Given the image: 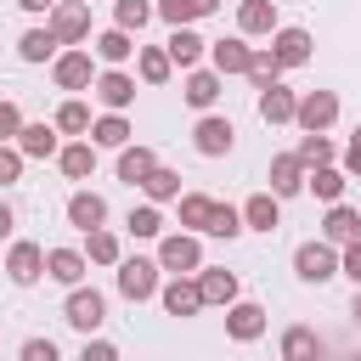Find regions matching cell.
<instances>
[{"instance_id":"obj_1","label":"cell","mask_w":361,"mask_h":361,"mask_svg":"<svg viewBox=\"0 0 361 361\" xmlns=\"http://www.w3.org/2000/svg\"><path fill=\"white\" fill-rule=\"evenodd\" d=\"M45 28H51L56 45H85L90 39V0H56Z\"/></svg>"},{"instance_id":"obj_2","label":"cell","mask_w":361,"mask_h":361,"mask_svg":"<svg viewBox=\"0 0 361 361\" xmlns=\"http://www.w3.org/2000/svg\"><path fill=\"white\" fill-rule=\"evenodd\" d=\"M333 118H338V96H333V90H305L299 107H293V124H299L305 135H327Z\"/></svg>"},{"instance_id":"obj_3","label":"cell","mask_w":361,"mask_h":361,"mask_svg":"<svg viewBox=\"0 0 361 361\" xmlns=\"http://www.w3.org/2000/svg\"><path fill=\"white\" fill-rule=\"evenodd\" d=\"M158 271H175V276L203 271V248H197V237H192V231H169V237H158Z\"/></svg>"},{"instance_id":"obj_4","label":"cell","mask_w":361,"mask_h":361,"mask_svg":"<svg viewBox=\"0 0 361 361\" xmlns=\"http://www.w3.org/2000/svg\"><path fill=\"white\" fill-rule=\"evenodd\" d=\"M293 271H299V282H333L338 276V248L333 243H299L293 248Z\"/></svg>"},{"instance_id":"obj_5","label":"cell","mask_w":361,"mask_h":361,"mask_svg":"<svg viewBox=\"0 0 361 361\" xmlns=\"http://www.w3.org/2000/svg\"><path fill=\"white\" fill-rule=\"evenodd\" d=\"M62 322H68V327H79V333L90 338V333L107 322V299H102L96 288H73V293H68V305H62Z\"/></svg>"},{"instance_id":"obj_6","label":"cell","mask_w":361,"mask_h":361,"mask_svg":"<svg viewBox=\"0 0 361 361\" xmlns=\"http://www.w3.org/2000/svg\"><path fill=\"white\" fill-rule=\"evenodd\" d=\"M118 293H124L130 305L152 299V293H158V259H118Z\"/></svg>"},{"instance_id":"obj_7","label":"cell","mask_w":361,"mask_h":361,"mask_svg":"<svg viewBox=\"0 0 361 361\" xmlns=\"http://www.w3.org/2000/svg\"><path fill=\"white\" fill-rule=\"evenodd\" d=\"M231 141H237V130H231V118H220V113H203L197 130H192V147H197L203 158H226Z\"/></svg>"},{"instance_id":"obj_8","label":"cell","mask_w":361,"mask_h":361,"mask_svg":"<svg viewBox=\"0 0 361 361\" xmlns=\"http://www.w3.org/2000/svg\"><path fill=\"white\" fill-rule=\"evenodd\" d=\"M51 79H56V90H90V85H96L90 51H62V56L51 62Z\"/></svg>"},{"instance_id":"obj_9","label":"cell","mask_w":361,"mask_h":361,"mask_svg":"<svg viewBox=\"0 0 361 361\" xmlns=\"http://www.w3.org/2000/svg\"><path fill=\"white\" fill-rule=\"evenodd\" d=\"M203 51H209V39L197 34V28H169V39H164V56H169V68H197L203 62Z\"/></svg>"},{"instance_id":"obj_10","label":"cell","mask_w":361,"mask_h":361,"mask_svg":"<svg viewBox=\"0 0 361 361\" xmlns=\"http://www.w3.org/2000/svg\"><path fill=\"white\" fill-rule=\"evenodd\" d=\"M6 276H11L17 288L39 282V276H45V248H39V243H11V254H6Z\"/></svg>"},{"instance_id":"obj_11","label":"cell","mask_w":361,"mask_h":361,"mask_svg":"<svg viewBox=\"0 0 361 361\" xmlns=\"http://www.w3.org/2000/svg\"><path fill=\"white\" fill-rule=\"evenodd\" d=\"M271 56H276V68H305L310 62V28H276Z\"/></svg>"},{"instance_id":"obj_12","label":"cell","mask_w":361,"mask_h":361,"mask_svg":"<svg viewBox=\"0 0 361 361\" xmlns=\"http://www.w3.org/2000/svg\"><path fill=\"white\" fill-rule=\"evenodd\" d=\"M248 56H254V45L237 34V39H209V68L226 79V73H248Z\"/></svg>"},{"instance_id":"obj_13","label":"cell","mask_w":361,"mask_h":361,"mask_svg":"<svg viewBox=\"0 0 361 361\" xmlns=\"http://www.w3.org/2000/svg\"><path fill=\"white\" fill-rule=\"evenodd\" d=\"M90 90H96V102H102L107 113H124V107L135 102V79H130V73H118V68L96 73V85H90Z\"/></svg>"},{"instance_id":"obj_14","label":"cell","mask_w":361,"mask_h":361,"mask_svg":"<svg viewBox=\"0 0 361 361\" xmlns=\"http://www.w3.org/2000/svg\"><path fill=\"white\" fill-rule=\"evenodd\" d=\"M68 226H79L85 237L102 231V226H107V197H102V192H73V197H68Z\"/></svg>"},{"instance_id":"obj_15","label":"cell","mask_w":361,"mask_h":361,"mask_svg":"<svg viewBox=\"0 0 361 361\" xmlns=\"http://www.w3.org/2000/svg\"><path fill=\"white\" fill-rule=\"evenodd\" d=\"M355 237H361V209H350V203H327V220H322V243L344 248V243H355Z\"/></svg>"},{"instance_id":"obj_16","label":"cell","mask_w":361,"mask_h":361,"mask_svg":"<svg viewBox=\"0 0 361 361\" xmlns=\"http://www.w3.org/2000/svg\"><path fill=\"white\" fill-rule=\"evenodd\" d=\"M226 333H231L237 344H254V338L265 333V310H259L254 299H237V305H226Z\"/></svg>"},{"instance_id":"obj_17","label":"cell","mask_w":361,"mask_h":361,"mask_svg":"<svg viewBox=\"0 0 361 361\" xmlns=\"http://www.w3.org/2000/svg\"><path fill=\"white\" fill-rule=\"evenodd\" d=\"M265 180H271V197L282 203V197L305 192V164H299L293 152H276V158H271V175H265Z\"/></svg>"},{"instance_id":"obj_18","label":"cell","mask_w":361,"mask_h":361,"mask_svg":"<svg viewBox=\"0 0 361 361\" xmlns=\"http://www.w3.org/2000/svg\"><path fill=\"white\" fill-rule=\"evenodd\" d=\"M85 265H90V259H85L79 248H45V276L62 282V288H79V282H85Z\"/></svg>"},{"instance_id":"obj_19","label":"cell","mask_w":361,"mask_h":361,"mask_svg":"<svg viewBox=\"0 0 361 361\" xmlns=\"http://www.w3.org/2000/svg\"><path fill=\"white\" fill-rule=\"evenodd\" d=\"M197 299L203 305H237V276L220 271V265H203L197 271Z\"/></svg>"},{"instance_id":"obj_20","label":"cell","mask_w":361,"mask_h":361,"mask_svg":"<svg viewBox=\"0 0 361 361\" xmlns=\"http://www.w3.org/2000/svg\"><path fill=\"white\" fill-rule=\"evenodd\" d=\"M220 85H226V79H220L214 68H192V73H186V85H180V96H186L197 113H209V107H214V96H220Z\"/></svg>"},{"instance_id":"obj_21","label":"cell","mask_w":361,"mask_h":361,"mask_svg":"<svg viewBox=\"0 0 361 361\" xmlns=\"http://www.w3.org/2000/svg\"><path fill=\"white\" fill-rule=\"evenodd\" d=\"M237 214H243V226H248V231H276V226H282V203H276L271 192H254Z\"/></svg>"},{"instance_id":"obj_22","label":"cell","mask_w":361,"mask_h":361,"mask_svg":"<svg viewBox=\"0 0 361 361\" xmlns=\"http://www.w3.org/2000/svg\"><path fill=\"white\" fill-rule=\"evenodd\" d=\"M237 28H243V39L248 34H276L282 23H276V0H243L237 6Z\"/></svg>"},{"instance_id":"obj_23","label":"cell","mask_w":361,"mask_h":361,"mask_svg":"<svg viewBox=\"0 0 361 361\" xmlns=\"http://www.w3.org/2000/svg\"><path fill=\"white\" fill-rule=\"evenodd\" d=\"M17 152L23 158H56L62 147H56V124H23L17 130Z\"/></svg>"},{"instance_id":"obj_24","label":"cell","mask_w":361,"mask_h":361,"mask_svg":"<svg viewBox=\"0 0 361 361\" xmlns=\"http://www.w3.org/2000/svg\"><path fill=\"white\" fill-rule=\"evenodd\" d=\"M158 299H164V310H169V316H197V310H203V299H197V282H186V276L164 282V288H158Z\"/></svg>"},{"instance_id":"obj_25","label":"cell","mask_w":361,"mask_h":361,"mask_svg":"<svg viewBox=\"0 0 361 361\" xmlns=\"http://www.w3.org/2000/svg\"><path fill=\"white\" fill-rule=\"evenodd\" d=\"M293 107H299V96H293L288 85L259 90V118H265V124H293Z\"/></svg>"},{"instance_id":"obj_26","label":"cell","mask_w":361,"mask_h":361,"mask_svg":"<svg viewBox=\"0 0 361 361\" xmlns=\"http://www.w3.org/2000/svg\"><path fill=\"white\" fill-rule=\"evenodd\" d=\"M282 361H322V338H316V327H288L282 333Z\"/></svg>"},{"instance_id":"obj_27","label":"cell","mask_w":361,"mask_h":361,"mask_svg":"<svg viewBox=\"0 0 361 361\" xmlns=\"http://www.w3.org/2000/svg\"><path fill=\"white\" fill-rule=\"evenodd\" d=\"M90 147H130V118H124V113L90 118Z\"/></svg>"},{"instance_id":"obj_28","label":"cell","mask_w":361,"mask_h":361,"mask_svg":"<svg viewBox=\"0 0 361 361\" xmlns=\"http://www.w3.org/2000/svg\"><path fill=\"white\" fill-rule=\"evenodd\" d=\"M158 169V158H152V147H118V180H130V186H141L147 175Z\"/></svg>"},{"instance_id":"obj_29","label":"cell","mask_w":361,"mask_h":361,"mask_svg":"<svg viewBox=\"0 0 361 361\" xmlns=\"http://www.w3.org/2000/svg\"><path fill=\"white\" fill-rule=\"evenodd\" d=\"M135 51H141V45H135V39L124 34V28H107V34H96V56H102L107 68H118V62H130Z\"/></svg>"},{"instance_id":"obj_30","label":"cell","mask_w":361,"mask_h":361,"mask_svg":"<svg viewBox=\"0 0 361 361\" xmlns=\"http://www.w3.org/2000/svg\"><path fill=\"white\" fill-rule=\"evenodd\" d=\"M56 164H62L68 180H85V175L96 169V147H90V141H68V147L56 152Z\"/></svg>"},{"instance_id":"obj_31","label":"cell","mask_w":361,"mask_h":361,"mask_svg":"<svg viewBox=\"0 0 361 361\" xmlns=\"http://www.w3.org/2000/svg\"><path fill=\"white\" fill-rule=\"evenodd\" d=\"M51 124H56V135H90V107H85L79 96H68V102L56 107Z\"/></svg>"},{"instance_id":"obj_32","label":"cell","mask_w":361,"mask_h":361,"mask_svg":"<svg viewBox=\"0 0 361 361\" xmlns=\"http://www.w3.org/2000/svg\"><path fill=\"white\" fill-rule=\"evenodd\" d=\"M344 180H350V175H344V169H333V164H327V169H310V175H305V186H310V192H316L322 203H344Z\"/></svg>"},{"instance_id":"obj_33","label":"cell","mask_w":361,"mask_h":361,"mask_svg":"<svg viewBox=\"0 0 361 361\" xmlns=\"http://www.w3.org/2000/svg\"><path fill=\"white\" fill-rule=\"evenodd\" d=\"M135 73H141L147 85H164V79H169L175 68H169V56H164V45H141V51H135Z\"/></svg>"},{"instance_id":"obj_34","label":"cell","mask_w":361,"mask_h":361,"mask_svg":"<svg viewBox=\"0 0 361 361\" xmlns=\"http://www.w3.org/2000/svg\"><path fill=\"white\" fill-rule=\"evenodd\" d=\"M293 158H299V164H305V175H310V169H327V164H333V158H338V147H333V141H327V135H305V141H299V152H293Z\"/></svg>"},{"instance_id":"obj_35","label":"cell","mask_w":361,"mask_h":361,"mask_svg":"<svg viewBox=\"0 0 361 361\" xmlns=\"http://www.w3.org/2000/svg\"><path fill=\"white\" fill-rule=\"evenodd\" d=\"M17 56H23V62H51V56H56V39H51V28H28V34L17 39Z\"/></svg>"},{"instance_id":"obj_36","label":"cell","mask_w":361,"mask_h":361,"mask_svg":"<svg viewBox=\"0 0 361 361\" xmlns=\"http://www.w3.org/2000/svg\"><path fill=\"white\" fill-rule=\"evenodd\" d=\"M147 23H152V6H147V0H118V6H113V28L141 34Z\"/></svg>"},{"instance_id":"obj_37","label":"cell","mask_w":361,"mask_h":361,"mask_svg":"<svg viewBox=\"0 0 361 361\" xmlns=\"http://www.w3.org/2000/svg\"><path fill=\"white\" fill-rule=\"evenodd\" d=\"M141 192H147V197H152V203H169V197H180V175H175V169H164V164H158V169H152V175H147V180H141Z\"/></svg>"},{"instance_id":"obj_38","label":"cell","mask_w":361,"mask_h":361,"mask_svg":"<svg viewBox=\"0 0 361 361\" xmlns=\"http://www.w3.org/2000/svg\"><path fill=\"white\" fill-rule=\"evenodd\" d=\"M85 259H90V265H118V259H124V254H118V237H113L107 226H102V231H90V243H85Z\"/></svg>"},{"instance_id":"obj_39","label":"cell","mask_w":361,"mask_h":361,"mask_svg":"<svg viewBox=\"0 0 361 361\" xmlns=\"http://www.w3.org/2000/svg\"><path fill=\"white\" fill-rule=\"evenodd\" d=\"M248 79H254V90H271V85H282V68H276V56H271V51H254V56H248Z\"/></svg>"},{"instance_id":"obj_40","label":"cell","mask_w":361,"mask_h":361,"mask_svg":"<svg viewBox=\"0 0 361 361\" xmlns=\"http://www.w3.org/2000/svg\"><path fill=\"white\" fill-rule=\"evenodd\" d=\"M130 237H164V214H158V203H141V209H130Z\"/></svg>"},{"instance_id":"obj_41","label":"cell","mask_w":361,"mask_h":361,"mask_svg":"<svg viewBox=\"0 0 361 361\" xmlns=\"http://www.w3.org/2000/svg\"><path fill=\"white\" fill-rule=\"evenodd\" d=\"M209 209H214V197H203V192H186V197H180V226L203 231V226H209Z\"/></svg>"},{"instance_id":"obj_42","label":"cell","mask_w":361,"mask_h":361,"mask_svg":"<svg viewBox=\"0 0 361 361\" xmlns=\"http://www.w3.org/2000/svg\"><path fill=\"white\" fill-rule=\"evenodd\" d=\"M203 231H209V237H237V231H243V214H237L231 203H214V209H209V226H203Z\"/></svg>"},{"instance_id":"obj_43","label":"cell","mask_w":361,"mask_h":361,"mask_svg":"<svg viewBox=\"0 0 361 361\" xmlns=\"http://www.w3.org/2000/svg\"><path fill=\"white\" fill-rule=\"evenodd\" d=\"M152 17H164L169 28H192V17H197V11H192V0H158V6H152Z\"/></svg>"},{"instance_id":"obj_44","label":"cell","mask_w":361,"mask_h":361,"mask_svg":"<svg viewBox=\"0 0 361 361\" xmlns=\"http://www.w3.org/2000/svg\"><path fill=\"white\" fill-rule=\"evenodd\" d=\"M23 164H28V158H23L17 147H0V186H17V180H23Z\"/></svg>"},{"instance_id":"obj_45","label":"cell","mask_w":361,"mask_h":361,"mask_svg":"<svg viewBox=\"0 0 361 361\" xmlns=\"http://www.w3.org/2000/svg\"><path fill=\"white\" fill-rule=\"evenodd\" d=\"M338 276H350V282L361 288V237L344 243V254H338Z\"/></svg>"},{"instance_id":"obj_46","label":"cell","mask_w":361,"mask_h":361,"mask_svg":"<svg viewBox=\"0 0 361 361\" xmlns=\"http://www.w3.org/2000/svg\"><path fill=\"white\" fill-rule=\"evenodd\" d=\"M17 130H23V113H17V102H0V147H6V141H17Z\"/></svg>"},{"instance_id":"obj_47","label":"cell","mask_w":361,"mask_h":361,"mask_svg":"<svg viewBox=\"0 0 361 361\" xmlns=\"http://www.w3.org/2000/svg\"><path fill=\"white\" fill-rule=\"evenodd\" d=\"M79 361H118V350H113L107 338H85V350H79Z\"/></svg>"},{"instance_id":"obj_48","label":"cell","mask_w":361,"mask_h":361,"mask_svg":"<svg viewBox=\"0 0 361 361\" xmlns=\"http://www.w3.org/2000/svg\"><path fill=\"white\" fill-rule=\"evenodd\" d=\"M23 361H56V344L51 338H28L23 344Z\"/></svg>"},{"instance_id":"obj_49","label":"cell","mask_w":361,"mask_h":361,"mask_svg":"<svg viewBox=\"0 0 361 361\" xmlns=\"http://www.w3.org/2000/svg\"><path fill=\"white\" fill-rule=\"evenodd\" d=\"M344 175H361V124H355V135L344 147Z\"/></svg>"},{"instance_id":"obj_50","label":"cell","mask_w":361,"mask_h":361,"mask_svg":"<svg viewBox=\"0 0 361 361\" xmlns=\"http://www.w3.org/2000/svg\"><path fill=\"white\" fill-rule=\"evenodd\" d=\"M17 6H23V11H34V17H39V11L51 17V6H56V0H17Z\"/></svg>"},{"instance_id":"obj_51","label":"cell","mask_w":361,"mask_h":361,"mask_svg":"<svg viewBox=\"0 0 361 361\" xmlns=\"http://www.w3.org/2000/svg\"><path fill=\"white\" fill-rule=\"evenodd\" d=\"M192 11H197V17H209V11H220V0H192Z\"/></svg>"},{"instance_id":"obj_52","label":"cell","mask_w":361,"mask_h":361,"mask_svg":"<svg viewBox=\"0 0 361 361\" xmlns=\"http://www.w3.org/2000/svg\"><path fill=\"white\" fill-rule=\"evenodd\" d=\"M0 237H11V203H0Z\"/></svg>"},{"instance_id":"obj_53","label":"cell","mask_w":361,"mask_h":361,"mask_svg":"<svg viewBox=\"0 0 361 361\" xmlns=\"http://www.w3.org/2000/svg\"><path fill=\"white\" fill-rule=\"evenodd\" d=\"M350 316H355V322H361V288H355V305H350Z\"/></svg>"},{"instance_id":"obj_54","label":"cell","mask_w":361,"mask_h":361,"mask_svg":"<svg viewBox=\"0 0 361 361\" xmlns=\"http://www.w3.org/2000/svg\"><path fill=\"white\" fill-rule=\"evenodd\" d=\"M350 361H361V355H350Z\"/></svg>"},{"instance_id":"obj_55","label":"cell","mask_w":361,"mask_h":361,"mask_svg":"<svg viewBox=\"0 0 361 361\" xmlns=\"http://www.w3.org/2000/svg\"><path fill=\"white\" fill-rule=\"evenodd\" d=\"M276 6H282V0H276Z\"/></svg>"}]
</instances>
